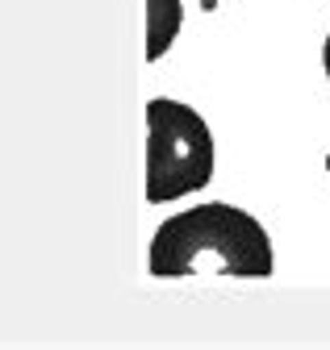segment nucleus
<instances>
[{
    "instance_id": "obj_1",
    "label": "nucleus",
    "mask_w": 330,
    "mask_h": 350,
    "mask_svg": "<svg viewBox=\"0 0 330 350\" xmlns=\"http://www.w3.org/2000/svg\"><path fill=\"white\" fill-rule=\"evenodd\" d=\"M272 238L246 208L226 200L196 204L168 217L151 238V275L184 280V275H272Z\"/></svg>"
},
{
    "instance_id": "obj_2",
    "label": "nucleus",
    "mask_w": 330,
    "mask_h": 350,
    "mask_svg": "<svg viewBox=\"0 0 330 350\" xmlns=\"http://www.w3.org/2000/svg\"><path fill=\"white\" fill-rule=\"evenodd\" d=\"M214 180V134L205 117L180 100L147 105V200H180Z\"/></svg>"
},
{
    "instance_id": "obj_3",
    "label": "nucleus",
    "mask_w": 330,
    "mask_h": 350,
    "mask_svg": "<svg viewBox=\"0 0 330 350\" xmlns=\"http://www.w3.org/2000/svg\"><path fill=\"white\" fill-rule=\"evenodd\" d=\"M180 21H184V5L180 0H147V59H163L168 46L180 33Z\"/></svg>"
},
{
    "instance_id": "obj_4",
    "label": "nucleus",
    "mask_w": 330,
    "mask_h": 350,
    "mask_svg": "<svg viewBox=\"0 0 330 350\" xmlns=\"http://www.w3.org/2000/svg\"><path fill=\"white\" fill-rule=\"evenodd\" d=\"M322 63H326V79H330V33H326V46H322Z\"/></svg>"
}]
</instances>
